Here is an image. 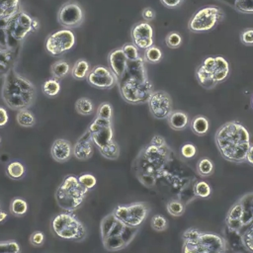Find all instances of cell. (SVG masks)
Listing matches in <instances>:
<instances>
[{
    "label": "cell",
    "instance_id": "6da1fadb",
    "mask_svg": "<svg viewBox=\"0 0 253 253\" xmlns=\"http://www.w3.org/2000/svg\"><path fill=\"white\" fill-rule=\"evenodd\" d=\"M215 145L225 160L232 163L246 162L247 152L251 146L247 128L237 121L223 124L215 132Z\"/></svg>",
    "mask_w": 253,
    "mask_h": 253
},
{
    "label": "cell",
    "instance_id": "7a4b0ae2",
    "mask_svg": "<svg viewBox=\"0 0 253 253\" xmlns=\"http://www.w3.org/2000/svg\"><path fill=\"white\" fill-rule=\"evenodd\" d=\"M117 85L126 102L129 104L147 103L153 88L147 76L143 57L127 61L126 69L117 80Z\"/></svg>",
    "mask_w": 253,
    "mask_h": 253
},
{
    "label": "cell",
    "instance_id": "3957f363",
    "mask_svg": "<svg viewBox=\"0 0 253 253\" xmlns=\"http://www.w3.org/2000/svg\"><path fill=\"white\" fill-rule=\"evenodd\" d=\"M225 224L229 232H236L243 247L253 253V193L243 195L227 211Z\"/></svg>",
    "mask_w": 253,
    "mask_h": 253
},
{
    "label": "cell",
    "instance_id": "277c9868",
    "mask_svg": "<svg viewBox=\"0 0 253 253\" xmlns=\"http://www.w3.org/2000/svg\"><path fill=\"white\" fill-rule=\"evenodd\" d=\"M2 99L12 110L29 109L37 95V89L32 81L21 75L13 65L3 79Z\"/></svg>",
    "mask_w": 253,
    "mask_h": 253
},
{
    "label": "cell",
    "instance_id": "5b68a950",
    "mask_svg": "<svg viewBox=\"0 0 253 253\" xmlns=\"http://www.w3.org/2000/svg\"><path fill=\"white\" fill-rule=\"evenodd\" d=\"M182 253H227L228 242L220 234L187 228L183 234Z\"/></svg>",
    "mask_w": 253,
    "mask_h": 253
},
{
    "label": "cell",
    "instance_id": "8992f818",
    "mask_svg": "<svg viewBox=\"0 0 253 253\" xmlns=\"http://www.w3.org/2000/svg\"><path fill=\"white\" fill-rule=\"evenodd\" d=\"M138 228L127 226L113 213L102 220L101 233L104 247L110 251L121 250L128 245L137 233Z\"/></svg>",
    "mask_w": 253,
    "mask_h": 253
},
{
    "label": "cell",
    "instance_id": "52a82bcc",
    "mask_svg": "<svg viewBox=\"0 0 253 253\" xmlns=\"http://www.w3.org/2000/svg\"><path fill=\"white\" fill-rule=\"evenodd\" d=\"M229 63L220 55L207 56L196 69V78L205 89H212L229 75Z\"/></svg>",
    "mask_w": 253,
    "mask_h": 253
},
{
    "label": "cell",
    "instance_id": "ba28073f",
    "mask_svg": "<svg viewBox=\"0 0 253 253\" xmlns=\"http://www.w3.org/2000/svg\"><path fill=\"white\" fill-rule=\"evenodd\" d=\"M5 23L2 32L5 40L4 47L9 49H13L17 43L23 42L31 32L38 30L40 26L36 19L23 10H20Z\"/></svg>",
    "mask_w": 253,
    "mask_h": 253
},
{
    "label": "cell",
    "instance_id": "9c48e42d",
    "mask_svg": "<svg viewBox=\"0 0 253 253\" xmlns=\"http://www.w3.org/2000/svg\"><path fill=\"white\" fill-rule=\"evenodd\" d=\"M87 192L88 190L81 186L78 178L69 175L64 178L61 185L57 188L55 199L61 209L72 211L80 207Z\"/></svg>",
    "mask_w": 253,
    "mask_h": 253
},
{
    "label": "cell",
    "instance_id": "30bf717a",
    "mask_svg": "<svg viewBox=\"0 0 253 253\" xmlns=\"http://www.w3.org/2000/svg\"><path fill=\"white\" fill-rule=\"evenodd\" d=\"M51 228L58 237L66 240L82 241L87 236L85 225L71 212L55 215L51 221Z\"/></svg>",
    "mask_w": 253,
    "mask_h": 253
},
{
    "label": "cell",
    "instance_id": "8fae6325",
    "mask_svg": "<svg viewBox=\"0 0 253 253\" xmlns=\"http://www.w3.org/2000/svg\"><path fill=\"white\" fill-rule=\"evenodd\" d=\"M224 19L223 10L216 5H208L198 10L190 19L188 28L194 33L209 32Z\"/></svg>",
    "mask_w": 253,
    "mask_h": 253
},
{
    "label": "cell",
    "instance_id": "7c38bea8",
    "mask_svg": "<svg viewBox=\"0 0 253 253\" xmlns=\"http://www.w3.org/2000/svg\"><path fill=\"white\" fill-rule=\"evenodd\" d=\"M149 206L144 202H135L126 206H118L112 212L119 220L127 226L138 228L148 216Z\"/></svg>",
    "mask_w": 253,
    "mask_h": 253
},
{
    "label": "cell",
    "instance_id": "4fadbf2b",
    "mask_svg": "<svg viewBox=\"0 0 253 253\" xmlns=\"http://www.w3.org/2000/svg\"><path fill=\"white\" fill-rule=\"evenodd\" d=\"M75 35L68 29H62L49 35L45 40V50L52 56H59L75 45Z\"/></svg>",
    "mask_w": 253,
    "mask_h": 253
},
{
    "label": "cell",
    "instance_id": "5bb4252c",
    "mask_svg": "<svg viewBox=\"0 0 253 253\" xmlns=\"http://www.w3.org/2000/svg\"><path fill=\"white\" fill-rule=\"evenodd\" d=\"M150 114L157 120L167 119L173 112V103L170 95L163 90L153 91L147 101Z\"/></svg>",
    "mask_w": 253,
    "mask_h": 253
},
{
    "label": "cell",
    "instance_id": "9a60e30c",
    "mask_svg": "<svg viewBox=\"0 0 253 253\" xmlns=\"http://www.w3.org/2000/svg\"><path fill=\"white\" fill-rule=\"evenodd\" d=\"M57 21L64 29L78 28L84 21L83 9L76 2H67L60 7Z\"/></svg>",
    "mask_w": 253,
    "mask_h": 253
},
{
    "label": "cell",
    "instance_id": "2e32d148",
    "mask_svg": "<svg viewBox=\"0 0 253 253\" xmlns=\"http://www.w3.org/2000/svg\"><path fill=\"white\" fill-rule=\"evenodd\" d=\"M87 82L97 89H111L117 85V78L109 67L96 65L90 70Z\"/></svg>",
    "mask_w": 253,
    "mask_h": 253
},
{
    "label": "cell",
    "instance_id": "e0dca14e",
    "mask_svg": "<svg viewBox=\"0 0 253 253\" xmlns=\"http://www.w3.org/2000/svg\"><path fill=\"white\" fill-rule=\"evenodd\" d=\"M88 129L92 134L93 142L98 146L99 149L105 147L114 140L112 123L109 120L96 118Z\"/></svg>",
    "mask_w": 253,
    "mask_h": 253
},
{
    "label": "cell",
    "instance_id": "ac0fdd59",
    "mask_svg": "<svg viewBox=\"0 0 253 253\" xmlns=\"http://www.w3.org/2000/svg\"><path fill=\"white\" fill-rule=\"evenodd\" d=\"M132 43L140 49H146L153 45V28L148 22L142 21L135 24L130 32Z\"/></svg>",
    "mask_w": 253,
    "mask_h": 253
},
{
    "label": "cell",
    "instance_id": "d6986e66",
    "mask_svg": "<svg viewBox=\"0 0 253 253\" xmlns=\"http://www.w3.org/2000/svg\"><path fill=\"white\" fill-rule=\"evenodd\" d=\"M127 58L126 57L122 47L112 50L108 55L109 68L115 74L117 80L120 79L125 73L127 65Z\"/></svg>",
    "mask_w": 253,
    "mask_h": 253
},
{
    "label": "cell",
    "instance_id": "ffe728a7",
    "mask_svg": "<svg viewBox=\"0 0 253 253\" xmlns=\"http://www.w3.org/2000/svg\"><path fill=\"white\" fill-rule=\"evenodd\" d=\"M50 153L55 161L63 163L70 159L72 154V146L67 139L57 138L51 144Z\"/></svg>",
    "mask_w": 253,
    "mask_h": 253
},
{
    "label": "cell",
    "instance_id": "44dd1931",
    "mask_svg": "<svg viewBox=\"0 0 253 253\" xmlns=\"http://www.w3.org/2000/svg\"><path fill=\"white\" fill-rule=\"evenodd\" d=\"M92 134L89 129L77 140L74 145L73 153L79 160H87L92 156L93 146H92Z\"/></svg>",
    "mask_w": 253,
    "mask_h": 253
},
{
    "label": "cell",
    "instance_id": "7402d4cb",
    "mask_svg": "<svg viewBox=\"0 0 253 253\" xmlns=\"http://www.w3.org/2000/svg\"><path fill=\"white\" fill-rule=\"evenodd\" d=\"M170 127L174 130H184L190 124V119L187 113L183 111H173L167 118Z\"/></svg>",
    "mask_w": 253,
    "mask_h": 253
},
{
    "label": "cell",
    "instance_id": "603a6c76",
    "mask_svg": "<svg viewBox=\"0 0 253 253\" xmlns=\"http://www.w3.org/2000/svg\"><path fill=\"white\" fill-rule=\"evenodd\" d=\"M20 0H0V21H8L20 11Z\"/></svg>",
    "mask_w": 253,
    "mask_h": 253
},
{
    "label": "cell",
    "instance_id": "cb8c5ba5",
    "mask_svg": "<svg viewBox=\"0 0 253 253\" xmlns=\"http://www.w3.org/2000/svg\"><path fill=\"white\" fill-rule=\"evenodd\" d=\"M190 128L195 134L204 136L210 128L209 120L205 116H195L190 122Z\"/></svg>",
    "mask_w": 253,
    "mask_h": 253
},
{
    "label": "cell",
    "instance_id": "d4e9b609",
    "mask_svg": "<svg viewBox=\"0 0 253 253\" xmlns=\"http://www.w3.org/2000/svg\"><path fill=\"white\" fill-rule=\"evenodd\" d=\"M14 50L2 47L0 49V77H4L13 66Z\"/></svg>",
    "mask_w": 253,
    "mask_h": 253
},
{
    "label": "cell",
    "instance_id": "484cf974",
    "mask_svg": "<svg viewBox=\"0 0 253 253\" xmlns=\"http://www.w3.org/2000/svg\"><path fill=\"white\" fill-rule=\"evenodd\" d=\"M90 64L87 60L81 58L78 59L74 65L71 68V75L74 79L77 80H82L84 78H87L89 72H90Z\"/></svg>",
    "mask_w": 253,
    "mask_h": 253
},
{
    "label": "cell",
    "instance_id": "4316f807",
    "mask_svg": "<svg viewBox=\"0 0 253 253\" xmlns=\"http://www.w3.org/2000/svg\"><path fill=\"white\" fill-rule=\"evenodd\" d=\"M28 210H29L28 203L23 198L15 197L10 203L9 211H10V213L14 216L22 217L28 212Z\"/></svg>",
    "mask_w": 253,
    "mask_h": 253
},
{
    "label": "cell",
    "instance_id": "83f0119b",
    "mask_svg": "<svg viewBox=\"0 0 253 253\" xmlns=\"http://www.w3.org/2000/svg\"><path fill=\"white\" fill-rule=\"evenodd\" d=\"M70 72H71V69H70L68 62L63 59H59V60L55 61L54 63H52V65L50 67L51 75L53 76V78H55L57 80L63 79Z\"/></svg>",
    "mask_w": 253,
    "mask_h": 253
},
{
    "label": "cell",
    "instance_id": "f1b7e54d",
    "mask_svg": "<svg viewBox=\"0 0 253 253\" xmlns=\"http://www.w3.org/2000/svg\"><path fill=\"white\" fill-rule=\"evenodd\" d=\"M6 175L12 180H20L26 174V168L20 161H12L5 168Z\"/></svg>",
    "mask_w": 253,
    "mask_h": 253
},
{
    "label": "cell",
    "instance_id": "f546056e",
    "mask_svg": "<svg viewBox=\"0 0 253 253\" xmlns=\"http://www.w3.org/2000/svg\"><path fill=\"white\" fill-rule=\"evenodd\" d=\"M16 121L23 127H32L36 125V117L29 109L19 110L16 115Z\"/></svg>",
    "mask_w": 253,
    "mask_h": 253
},
{
    "label": "cell",
    "instance_id": "4dcf8cb0",
    "mask_svg": "<svg viewBox=\"0 0 253 253\" xmlns=\"http://www.w3.org/2000/svg\"><path fill=\"white\" fill-rule=\"evenodd\" d=\"M214 164L213 162L208 158L203 157L197 163V172L201 177H209L213 174Z\"/></svg>",
    "mask_w": 253,
    "mask_h": 253
},
{
    "label": "cell",
    "instance_id": "1f68e13d",
    "mask_svg": "<svg viewBox=\"0 0 253 253\" xmlns=\"http://www.w3.org/2000/svg\"><path fill=\"white\" fill-rule=\"evenodd\" d=\"M75 110L82 116H90L94 112V104L89 98L81 97L75 103Z\"/></svg>",
    "mask_w": 253,
    "mask_h": 253
},
{
    "label": "cell",
    "instance_id": "d6a6232c",
    "mask_svg": "<svg viewBox=\"0 0 253 253\" xmlns=\"http://www.w3.org/2000/svg\"><path fill=\"white\" fill-rule=\"evenodd\" d=\"M42 89L43 94L46 95L47 97H50V98L55 97L60 92V83L57 79L50 78L43 82Z\"/></svg>",
    "mask_w": 253,
    "mask_h": 253
},
{
    "label": "cell",
    "instance_id": "836d02e7",
    "mask_svg": "<svg viewBox=\"0 0 253 253\" xmlns=\"http://www.w3.org/2000/svg\"><path fill=\"white\" fill-rule=\"evenodd\" d=\"M166 211L169 214L172 216H182L186 211V207L184 203H182L180 200L172 199L166 204Z\"/></svg>",
    "mask_w": 253,
    "mask_h": 253
},
{
    "label": "cell",
    "instance_id": "e575fe53",
    "mask_svg": "<svg viewBox=\"0 0 253 253\" xmlns=\"http://www.w3.org/2000/svg\"><path fill=\"white\" fill-rule=\"evenodd\" d=\"M162 50L158 46L153 44L144 50L143 59L145 62L148 63H158L162 59Z\"/></svg>",
    "mask_w": 253,
    "mask_h": 253
},
{
    "label": "cell",
    "instance_id": "d590c367",
    "mask_svg": "<svg viewBox=\"0 0 253 253\" xmlns=\"http://www.w3.org/2000/svg\"><path fill=\"white\" fill-rule=\"evenodd\" d=\"M193 191L195 196L201 199H208L211 195V188L210 184L204 180L196 182L194 184Z\"/></svg>",
    "mask_w": 253,
    "mask_h": 253
},
{
    "label": "cell",
    "instance_id": "8d00e7d4",
    "mask_svg": "<svg viewBox=\"0 0 253 253\" xmlns=\"http://www.w3.org/2000/svg\"><path fill=\"white\" fill-rule=\"evenodd\" d=\"M99 150H100V153L108 159L115 160V159H118L120 156V147L115 140H113L112 142H110L105 147Z\"/></svg>",
    "mask_w": 253,
    "mask_h": 253
},
{
    "label": "cell",
    "instance_id": "74e56055",
    "mask_svg": "<svg viewBox=\"0 0 253 253\" xmlns=\"http://www.w3.org/2000/svg\"><path fill=\"white\" fill-rule=\"evenodd\" d=\"M150 226L155 231H164L168 227V220L162 214H154L151 217Z\"/></svg>",
    "mask_w": 253,
    "mask_h": 253
},
{
    "label": "cell",
    "instance_id": "f35d334b",
    "mask_svg": "<svg viewBox=\"0 0 253 253\" xmlns=\"http://www.w3.org/2000/svg\"><path fill=\"white\" fill-rule=\"evenodd\" d=\"M183 39L178 32H170L165 38V43L170 48H177L182 44Z\"/></svg>",
    "mask_w": 253,
    "mask_h": 253
},
{
    "label": "cell",
    "instance_id": "ab89813d",
    "mask_svg": "<svg viewBox=\"0 0 253 253\" xmlns=\"http://www.w3.org/2000/svg\"><path fill=\"white\" fill-rule=\"evenodd\" d=\"M112 116H113V108H112V105H111L110 103H107V102L101 103V104L99 105L98 109H97L96 118L111 121Z\"/></svg>",
    "mask_w": 253,
    "mask_h": 253
},
{
    "label": "cell",
    "instance_id": "60d3db41",
    "mask_svg": "<svg viewBox=\"0 0 253 253\" xmlns=\"http://www.w3.org/2000/svg\"><path fill=\"white\" fill-rule=\"evenodd\" d=\"M122 49H123L126 57L127 58V60H136L140 57L138 48L133 43H130V42L125 43L122 46Z\"/></svg>",
    "mask_w": 253,
    "mask_h": 253
},
{
    "label": "cell",
    "instance_id": "b9f144b4",
    "mask_svg": "<svg viewBox=\"0 0 253 253\" xmlns=\"http://www.w3.org/2000/svg\"><path fill=\"white\" fill-rule=\"evenodd\" d=\"M77 178H78V181L81 184V186L88 191L93 189L97 183L96 177L90 173H84Z\"/></svg>",
    "mask_w": 253,
    "mask_h": 253
},
{
    "label": "cell",
    "instance_id": "7bdbcfd3",
    "mask_svg": "<svg viewBox=\"0 0 253 253\" xmlns=\"http://www.w3.org/2000/svg\"><path fill=\"white\" fill-rule=\"evenodd\" d=\"M180 152L183 158L192 159L197 155V147L195 144L191 142H187L181 146Z\"/></svg>",
    "mask_w": 253,
    "mask_h": 253
},
{
    "label": "cell",
    "instance_id": "ee69618b",
    "mask_svg": "<svg viewBox=\"0 0 253 253\" xmlns=\"http://www.w3.org/2000/svg\"><path fill=\"white\" fill-rule=\"evenodd\" d=\"M240 41L245 45H253V28H246L240 33Z\"/></svg>",
    "mask_w": 253,
    "mask_h": 253
},
{
    "label": "cell",
    "instance_id": "f6af8a7d",
    "mask_svg": "<svg viewBox=\"0 0 253 253\" xmlns=\"http://www.w3.org/2000/svg\"><path fill=\"white\" fill-rule=\"evenodd\" d=\"M44 234L43 232L40 231V230H37V231H34L31 236H30V243L33 245V246H42L44 242Z\"/></svg>",
    "mask_w": 253,
    "mask_h": 253
},
{
    "label": "cell",
    "instance_id": "bcb514c9",
    "mask_svg": "<svg viewBox=\"0 0 253 253\" xmlns=\"http://www.w3.org/2000/svg\"><path fill=\"white\" fill-rule=\"evenodd\" d=\"M141 16H142V18H143V20L145 22L149 23L152 20H154V18H155V11L152 8H150V7H146V8H144L141 11Z\"/></svg>",
    "mask_w": 253,
    "mask_h": 253
},
{
    "label": "cell",
    "instance_id": "7dc6e473",
    "mask_svg": "<svg viewBox=\"0 0 253 253\" xmlns=\"http://www.w3.org/2000/svg\"><path fill=\"white\" fill-rule=\"evenodd\" d=\"M161 3L169 8V9H174V8H177L179 7L180 5H182V3L185 1V0H160Z\"/></svg>",
    "mask_w": 253,
    "mask_h": 253
},
{
    "label": "cell",
    "instance_id": "c3c4849f",
    "mask_svg": "<svg viewBox=\"0 0 253 253\" xmlns=\"http://www.w3.org/2000/svg\"><path fill=\"white\" fill-rule=\"evenodd\" d=\"M9 121V115L5 108L0 106V127H4Z\"/></svg>",
    "mask_w": 253,
    "mask_h": 253
},
{
    "label": "cell",
    "instance_id": "681fc988",
    "mask_svg": "<svg viewBox=\"0 0 253 253\" xmlns=\"http://www.w3.org/2000/svg\"><path fill=\"white\" fill-rule=\"evenodd\" d=\"M150 143H152L154 145H157V146H165V145H167L166 141H165V138L163 136H161V135H158V134H156V135H154L152 137Z\"/></svg>",
    "mask_w": 253,
    "mask_h": 253
},
{
    "label": "cell",
    "instance_id": "f907efd6",
    "mask_svg": "<svg viewBox=\"0 0 253 253\" xmlns=\"http://www.w3.org/2000/svg\"><path fill=\"white\" fill-rule=\"evenodd\" d=\"M246 162H248L249 164L253 165V145L250 146L248 152H247V156H246Z\"/></svg>",
    "mask_w": 253,
    "mask_h": 253
},
{
    "label": "cell",
    "instance_id": "816d5d0a",
    "mask_svg": "<svg viewBox=\"0 0 253 253\" xmlns=\"http://www.w3.org/2000/svg\"><path fill=\"white\" fill-rule=\"evenodd\" d=\"M8 217V213L3 210V209H0V223H3Z\"/></svg>",
    "mask_w": 253,
    "mask_h": 253
},
{
    "label": "cell",
    "instance_id": "f5cc1de1",
    "mask_svg": "<svg viewBox=\"0 0 253 253\" xmlns=\"http://www.w3.org/2000/svg\"><path fill=\"white\" fill-rule=\"evenodd\" d=\"M251 104H252V108H253V96H252V99H251Z\"/></svg>",
    "mask_w": 253,
    "mask_h": 253
},
{
    "label": "cell",
    "instance_id": "db71d44e",
    "mask_svg": "<svg viewBox=\"0 0 253 253\" xmlns=\"http://www.w3.org/2000/svg\"><path fill=\"white\" fill-rule=\"evenodd\" d=\"M0 209H2V206H1V202H0Z\"/></svg>",
    "mask_w": 253,
    "mask_h": 253
},
{
    "label": "cell",
    "instance_id": "11a10c76",
    "mask_svg": "<svg viewBox=\"0 0 253 253\" xmlns=\"http://www.w3.org/2000/svg\"><path fill=\"white\" fill-rule=\"evenodd\" d=\"M1 48H2V46H1V45H0V49H1Z\"/></svg>",
    "mask_w": 253,
    "mask_h": 253
},
{
    "label": "cell",
    "instance_id": "9f6ffc18",
    "mask_svg": "<svg viewBox=\"0 0 253 253\" xmlns=\"http://www.w3.org/2000/svg\"><path fill=\"white\" fill-rule=\"evenodd\" d=\"M0 143H1V138H0Z\"/></svg>",
    "mask_w": 253,
    "mask_h": 253
},
{
    "label": "cell",
    "instance_id": "6f0895ef",
    "mask_svg": "<svg viewBox=\"0 0 253 253\" xmlns=\"http://www.w3.org/2000/svg\"><path fill=\"white\" fill-rule=\"evenodd\" d=\"M238 253H241V252H238Z\"/></svg>",
    "mask_w": 253,
    "mask_h": 253
}]
</instances>
